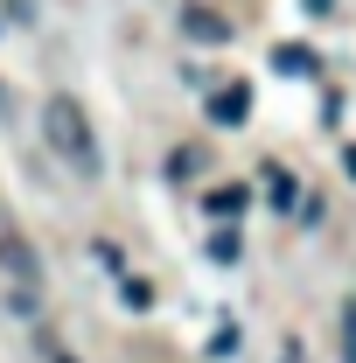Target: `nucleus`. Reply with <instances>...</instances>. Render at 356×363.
<instances>
[{
  "label": "nucleus",
  "instance_id": "1",
  "mask_svg": "<svg viewBox=\"0 0 356 363\" xmlns=\"http://www.w3.org/2000/svg\"><path fill=\"white\" fill-rule=\"evenodd\" d=\"M43 140L70 161V168H77V175H98V140H91V119H84V105H77V98H63V91H56V98L43 105Z\"/></svg>",
  "mask_w": 356,
  "mask_h": 363
},
{
  "label": "nucleus",
  "instance_id": "2",
  "mask_svg": "<svg viewBox=\"0 0 356 363\" xmlns=\"http://www.w3.org/2000/svg\"><path fill=\"white\" fill-rule=\"evenodd\" d=\"M210 119L217 126H245L252 119V84H217L210 91Z\"/></svg>",
  "mask_w": 356,
  "mask_h": 363
},
{
  "label": "nucleus",
  "instance_id": "3",
  "mask_svg": "<svg viewBox=\"0 0 356 363\" xmlns=\"http://www.w3.org/2000/svg\"><path fill=\"white\" fill-rule=\"evenodd\" d=\"M182 35H189V43H230V21H223L217 7H182Z\"/></svg>",
  "mask_w": 356,
  "mask_h": 363
},
{
  "label": "nucleus",
  "instance_id": "4",
  "mask_svg": "<svg viewBox=\"0 0 356 363\" xmlns=\"http://www.w3.org/2000/svg\"><path fill=\"white\" fill-rule=\"evenodd\" d=\"M272 70H287V77H321V56L308 43H279L272 49Z\"/></svg>",
  "mask_w": 356,
  "mask_h": 363
},
{
  "label": "nucleus",
  "instance_id": "5",
  "mask_svg": "<svg viewBox=\"0 0 356 363\" xmlns=\"http://www.w3.org/2000/svg\"><path fill=\"white\" fill-rule=\"evenodd\" d=\"M0 266H7V272H21V279H35V252H28L21 238H0Z\"/></svg>",
  "mask_w": 356,
  "mask_h": 363
},
{
  "label": "nucleus",
  "instance_id": "6",
  "mask_svg": "<svg viewBox=\"0 0 356 363\" xmlns=\"http://www.w3.org/2000/svg\"><path fill=\"white\" fill-rule=\"evenodd\" d=\"M266 196L279 203V210H294V175H287L279 161H266Z\"/></svg>",
  "mask_w": 356,
  "mask_h": 363
},
{
  "label": "nucleus",
  "instance_id": "7",
  "mask_svg": "<svg viewBox=\"0 0 356 363\" xmlns=\"http://www.w3.org/2000/svg\"><path fill=\"white\" fill-rule=\"evenodd\" d=\"M245 203H252V196H245V189H210V210H217V217H238V210H245Z\"/></svg>",
  "mask_w": 356,
  "mask_h": 363
},
{
  "label": "nucleus",
  "instance_id": "8",
  "mask_svg": "<svg viewBox=\"0 0 356 363\" xmlns=\"http://www.w3.org/2000/svg\"><path fill=\"white\" fill-rule=\"evenodd\" d=\"M238 252H245L238 230H217V238H210V259H217V266H238Z\"/></svg>",
  "mask_w": 356,
  "mask_h": 363
},
{
  "label": "nucleus",
  "instance_id": "9",
  "mask_svg": "<svg viewBox=\"0 0 356 363\" xmlns=\"http://www.w3.org/2000/svg\"><path fill=\"white\" fill-rule=\"evenodd\" d=\"M119 294H126V308H140V315L154 308V286H147V279H119Z\"/></svg>",
  "mask_w": 356,
  "mask_h": 363
},
{
  "label": "nucleus",
  "instance_id": "10",
  "mask_svg": "<svg viewBox=\"0 0 356 363\" xmlns=\"http://www.w3.org/2000/svg\"><path fill=\"white\" fill-rule=\"evenodd\" d=\"M343 357L356 363V301H343Z\"/></svg>",
  "mask_w": 356,
  "mask_h": 363
},
{
  "label": "nucleus",
  "instance_id": "11",
  "mask_svg": "<svg viewBox=\"0 0 356 363\" xmlns=\"http://www.w3.org/2000/svg\"><path fill=\"white\" fill-rule=\"evenodd\" d=\"M328 7H335V0H308V14H328Z\"/></svg>",
  "mask_w": 356,
  "mask_h": 363
},
{
  "label": "nucleus",
  "instance_id": "12",
  "mask_svg": "<svg viewBox=\"0 0 356 363\" xmlns=\"http://www.w3.org/2000/svg\"><path fill=\"white\" fill-rule=\"evenodd\" d=\"M56 363H77V357H63V350H56Z\"/></svg>",
  "mask_w": 356,
  "mask_h": 363
}]
</instances>
